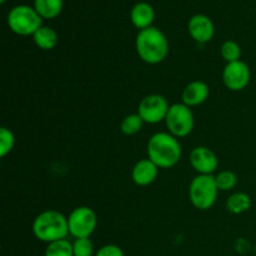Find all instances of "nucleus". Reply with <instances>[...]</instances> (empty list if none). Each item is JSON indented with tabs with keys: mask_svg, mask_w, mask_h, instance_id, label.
Instances as JSON below:
<instances>
[{
	"mask_svg": "<svg viewBox=\"0 0 256 256\" xmlns=\"http://www.w3.org/2000/svg\"><path fill=\"white\" fill-rule=\"evenodd\" d=\"M210 95V89L206 82L194 80L185 86L182 92V102L189 108L199 106L204 104Z\"/></svg>",
	"mask_w": 256,
	"mask_h": 256,
	"instance_id": "ddd939ff",
	"label": "nucleus"
},
{
	"mask_svg": "<svg viewBox=\"0 0 256 256\" xmlns=\"http://www.w3.org/2000/svg\"><path fill=\"white\" fill-rule=\"evenodd\" d=\"M252 79L250 68L246 62H228L222 70V82L232 92H242L249 85Z\"/></svg>",
	"mask_w": 256,
	"mask_h": 256,
	"instance_id": "1a4fd4ad",
	"label": "nucleus"
},
{
	"mask_svg": "<svg viewBox=\"0 0 256 256\" xmlns=\"http://www.w3.org/2000/svg\"><path fill=\"white\" fill-rule=\"evenodd\" d=\"M215 182H216L219 192H230L236 186L238 176L235 172L230 170H222L219 174L215 175Z\"/></svg>",
	"mask_w": 256,
	"mask_h": 256,
	"instance_id": "412c9836",
	"label": "nucleus"
},
{
	"mask_svg": "<svg viewBox=\"0 0 256 256\" xmlns=\"http://www.w3.org/2000/svg\"><path fill=\"white\" fill-rule=\"evenodd\" d=\"M62 0H34V9L42 19H54L62 12Z\"/></svg>",
	"mask_w": 256,
	"mask_h": 256,
	"instance_id": "dca6fc26",
	"label": "nucleus"
},
{
	"mask_svg": "<svg viewBox=\"0 0 256 256\" xmlns=\"http://www.w3.org/2000/svg\"><path fill=\"white\" fill-rule=\"evenodd\" d=\"M72 250H74V256H92L94 245L90 238L75 239V242H72Z\"/></svg>",
	"mask_w": 256,
	"mask_h": 256,
	"instance_id": "5701e85b",
	"label": "nucleus"
},
{
	"mask_svg": "<svg viewBox=\"0 0 256 256\" xmlns=\"http://www.w3.org/2000/svg\"><path fill=\"white\" fill-rule=\"evenodd\" d=\"M68 225L69 234L75 239L90 238L96 229V214L89 206H78L68 216Z\"/></svg>",
	"mask_w": 256,
	"mask_h": 256,
	"instance_id": "0eeeda50",
	"label": "nucleus"
},
{
	"mask_svg": "<svg viewBox=\"0 0 256 256\" xmlns=\"http://www.w3.org/2000/svg\"><path fill=\"white\" fill-rule=\"evenodd\" d=\"M190 164L199 175H212L219 166L215 152L206 146H196L192 149Z\"/></svg>",
	"mask_w": 256,
	"mask_h": 256,
	"instance_id": "9d476101",
	"label": "nucleus"
},
{
	"mask_svg": "<svg viewBox=\"0 0 256 256\" xmlns=\"http://www.w3.org/2000/svg\"><path fill=\"white\" fill-rule=\"evenodd\" d=\"M15 145V136L12 132L8 128L2 126L0 129V156L5 158L10 154Z\"/></svg>",
	"mask_w": 256,
	"mask_h": 256,
	"instance_id": "4be33fe9",
	"label": "nucleus"
},
{
	"mask_svg": "<svg viewBox=\"0 0 256 256\" xmlns=\"http://www.w3.org/2000/svg\"><path fill=\"white\" fill-rule=\"evenodd\" d=\"M32 234L38 240L46 244L66 239L69 235L68 218L56 210H45L32 222Z\"/></svg>",
	"mask_w": 256,
	"mask_h": 256,
	"instance_id": "7ed1b4c3",
	"label": "nucleus"
},
{
	"mask_svg": "<svg viewBox=\"0 0 256 256\" xmlns=\"http://www.w3.org/2000/svg\"><path fill=\"white\" fill-rule=\"evenodd\" d=\"M32 40H34L35 45L42 50H52L56 46L59 38H58L56 32L52 28L45 26L42 25V28L36 30L34 35H32Z\"/></svg>",
	"mask_w": 256,
	"mask_h": 256,
	"instance_id": "2eb2a0df",
	"label": "nucleus"
},
{
	"mask_svg": "<svg viewBox=\"0 0 256 256\" xmlns=\"http://www.w3.org/2000/svg\"><path fill=\"white\" fill-rule=\"evenodd\" d=\"M45 256H74L72 242L66 239L50 242L45 249Z\"/></svg>",
	"mask_w": 256,
	"mask_h": 256,
	"instance_id": "6ab92c4d",
	"label": "nucleus"
},
{
	"mask_svg": "<svg viewBox=\"0 0 256 256\" xmlns=\"http://www.w3.org/2000/svg\"><path fill=\"white\" fill-rule=\"evenodd\" d=\"M216 182L214 175H198L192 180L189 186V199L198 210H209L218 199Z\"/></svg>",
	"mask_w": 256,
	"mask_h": 256,
	"instance_id": "20e7f679",
	"label": "nucleus"
},
{
	"mask_svg": "<svg viewBox=\"0 0 256 256\" xmlns=\"http://www.w3.org/2000/svg\"><path fill=\"white\" fill-rule=\"evenodd\" d=\"M95 256H125L122 249H120V246L114 244H108L100 248L96 252Z\"/></svg>",
	"mask_w": 256,
	"mask_h": 256,
	"instance_id": "b1692460",
	"label": "nucleus"
},
{
	"mask_svg": "<svg viewBox=\"0 0 256 256\" xmlns=\"http://www.w3.org/2000/svg\"><path fill=\"white\" fill-rule=\"evenodd\" d=\"M142 125H144V122L138 112L129 114L120 122V132L126 136H132V135L138 134L142 129Z\"/></svg>",
	"mask_w": 256,
	"mask_h": 256,
	"instance_id": "a211bd4d",
	"label": "nucleus"
},
{
	"mask_svg": "<svg viewBox=\"0 0 256 256\" xmlns=\"http://www.w3.org/2000/svg\"><path fill=\"white\" fill-rule=\"evenodd\" d=\"M159 168L149 159H142L134 165L132 170V179L138 186H148L156 180Z\"/></svg>",
	"mask_w": 256,
	"mask_h": 256,
	"instance_id": "f8f14e48",
	"label": "nucleus"
},
{
	"mask_svg": "<svg viewBox=\"0 0 256 256\" xmlns=\"http://www.w3.org/2000/svg\"><path fill=\"white\" fill-rule=\"evenodd\" d=\"M220 54L226 62H239L240 58H242V48L234 40H226V42H222Z\"/></svg>",
	"mask_w": 256,
	"mask_h": 256,
	"instance_id": "aec40b11",
	"label": "nucleus"
},
{
	"mask_svg": "<svg viewBox=\"0 0 256 256\" xmlns=\"http://www.w3.org/2000/svg\"><path fill=\"white\" fill-rule=\"evenodd\" d=\"M8 25L15 34L29 36L42 26V18L29 5H16L8 14Z\"/></svg>",
	"mask_w": 256,
	"mask_h": 256,
	"instance_id": "39448f33",
	"label": "nucleus"
},
{
	"mask_svg": "<svg viewBox=\"0 0 256 256\" xmlns=\"http://www.w3.org/2000/svg\"><path fill=\"white\" fill-rule=\"evenodd\" d=\"M165 124L168 130L175 138H185L192 134L194 130L195 119L192 112V108L185 105L184 102H176L170 105L169 112L165 118Z\"/></svg>",
	"mask_w": 256,
	"mask_h": 256,
	"instance_id": "423d86ee",
	"label": "nucleus"
},
{
	"mask_svg": "<svg viewBox=\"0 0 256 256\" xmlns=\"http://www.w3.org/2000/svg\"><path fill=\"white\" fill-rule=\"evenodd\" d=\"M135 49L142 62L150 65H156L166 59L169 42L162 30L150 26L138 32Z\"/></svg>",
	"mask_w": 256,
	"mask_h": 256,
	"instance_id": "f03ea898",
	"label": "nucleus"
},
{
	"mask_svg": "<svg viewBox=\"0 0 256 256\" xmlns=\"http://www.w3.org/2000/svg\"><path fill=\"white\" fill-rule=\"evenodd\" d=\"M148 158L159 169L174 168L182 159V145L170 132H155L148 142Z\"/></svg>",
	"mask_w": 256,
	"mask_h": 256,
	"instance_id": "f257e3e1",
	"label": "nucleus"
},
{
	"mask_svg": "<svg viewBox=\"0 0 256 256\" xmlns=\"http://www.w3.org/2000/svg\"><path fill=\"white\" fill-rule=\"evenodd\" d=\"M0 2H2H2H5V0H0Z\"/></svg>",
	"mask_w": 256,
	"mask_h": 256,
	"instance_id": "393cba45",
	"label": "nucleus"
},
{
	"mask_svg": "<svg viewBox=\"0 0 256 256\" xmlns=\"http://www.w3.org/2000/svg\"><path fill=\"white\" fill-rule=\"evenodd\" d=\"M225 206L229 212L239 215L248 212L252 208V199L245 192H234L228 198Z\"/></svg>",
	"mask_w": 256,
	"mask_h": 256,
	"instance_id": "f3484780",
	"label": "nucleus"
},
{
	"mask_svg": "<svg viewBox=\"0 0 256 256\" xmlns=\"http://www.w3.org/2000/svg\"><path fill=\"white\" fill-rule=\"evenodd\" d=\"M169 108V102L162 95L150 94L140 102L138 114L146 124H159L160 122H165Z\"/></svg>",
	"mask_w": 256,
	"mask_h": 256,
	"instance_id": "6e6552de",
	"label": "nucleus"
},
{
	"mask_svg": "<svg viewBox=\"0 0 256 256\" xmlns=\"http://www.w3.org/2000/svg\"><path fill=\"white\" fill-rule=\"evenodd\" d=\"M188 30L190 36L199 44L209 42L215 34L214 22L204 14H195L194 16L190 18Z\"/></svg>",
	"mask_w": 256,
	"mask_h": 256,
	"instance_id": "9b49d317",
	"label": "nucleus"
},
{
	"mask_svg": "<svg viewBox=\"0 0 256 256\" xmlns=\"http://www.w3.org/2000/svg\"><path fill=\"white\" fill-rule=\"evenodd\" d=\"M155 19L154 8L144 2H136L130 12V20L136 29L144 30L152 26V22Z\"/></svg>",
	"mask_w": 256,
	"mask_h": 256,
	"instance_id": "4468645a",
	"label": "nucleus"
}]
</instances>
